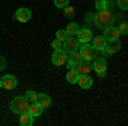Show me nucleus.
<instances>
[{"label": "nucleus", "instance_id": "nucleus-30", "mask_svg": "<svg viewBox=\"0 0 128 126\" xmlns=\"http://www.w3.org/2000/svg\"><path fill=\"white\" fill-rule=\"evenodd\" d=\"M0 89H2V80H0Z\"/></svg>", "mask_w": 128, "mask_h": 126}, {"label": "nucleus", "instance_id": "nucleus-11", "mask_svg": "<svg viewBox=\"0 0 128 126\" xmlns=\"http://www.w3.org/2000/svg\"><path fill=\"white\" fill-rule=\"evenodd\" d=\"M104 39L106 41H113V39H120V36H121V32H120L118 27H113V26H109V27H106L104 29Z\"/></svg>", "mask_w": 128, "mask_h": 126}, {"label": "nucleus", "instance_id": "nucleus-16", "mask_svg": "<svg viewBox=\"0 0 128 126\" xmlns=\"http://www.w3.org/2000/svg\"><path fill=\"white\" fill-rule=\"evenodd\" d=\"M36 102L40 104L43 109H46V107L51 106V97L48 94H38V99H36Z\"/></svg>", "mask_w": 128, "mask_h": 126}, {"label": "nucleus", "instance_id": "nucleus-19", "mask_svg": "<svg viewBox=\"0 0 128 126\" xmlns=\"http://www.w3.org/2000/svg\"><path fill=\"white\" fill-rule=\"evenodd\" d=\"M67 80H68V84H77V80H79V73H77L75 68H70L68 72H67Z\"/></svg>", "mask_w": 128, "mask_h": 126}, {"label": "nucleus", "instance_id": "nucleus-24", "mask_svg": "<svg viewBox=\"0 0 128 126\" xmlns=\"http://www.w3.org/2000/svg\"><path fill=\"white\" fill-rule=\"evenodd\" d=\"M53 3H55V7H58V9H65V7L68 5V0H53Z\"/></svg>", "mask_w": 128, "mask_h": 126}, {"label": "nucleus", "instance_id": "nucleus-29", "mask_svg": "<svg viewBox=\"0 0 128 126\" xmlns=\"http://www.w3.org/2000/svg\"><path fill=\"white\" fill-rule=\"evenodd\" d=\"M4 68H5V58L0 56V70H4Z\"/></svg>", "mask_w": 128, "mask_h": 126}, {"label": "nucleus", "instance_id": "nucleus-6", "mask_svg": "<svg viewBox=\"0 0 128 126\" xmlns=\"http://www.w3.org/2000/svg\"><path fill=\"white\" fill-rule=\"evenodd\" d=\"M79 46H80V41L75 36H68V38L62 43V49L67 51V53L68 51H74V49H79Z\"/></svg>", "mask_w": 128, "mask_h": 126}, {"label": "nucleus", "instance_id": "nucleus-28", "mask_svg": "<svg viewBox=\"0 0 128 126\" xmlns=\"http://www.w3.org/2000/svg\"><path fill=\"white\" fill-rule=\"evenodd\" d=\"M65 15H67V17H68V15H74V9H72L70 5L65 7Z\"/></svg>", "mask_w": 128, "mask_h": 126}, {"label": "nucleus", "instance_id": "nucleus-2", "mask_svg": "<svg viewBox=\"0 0 128 126\" xmlns=\"http://www.w3.org/2000/svg\"><path fill=\"white\" fill-rule=\"evenodd\" d=\"M113 14L109 12V10H102V12H99L98 15H96V19H94V22H96V26H98L99 29H106V27H109L111 24H113Z\"/></svg>", "mask_w": 128, "mask_h": 126}, {"label": "nucleus", "instance_id": "nucleus-25", "mask_svg": "<svg viewBox=\"0 0 128 126\" xmlns=\"http://www.w3.org/2000/svg\"><path fill=\"white\" fill-rule=\"evenodd\" d=\"M116 3H118V7L121 10H128V0H118Z\"/></svg>", "mask_w": 128, "mask_h": 126}, {"label": "nucleus", "instance_id": "nucleus-9", "mask_svg": "<svg viewBox=\"0 0 128 126\" xmlns=\"http://www.w3.org/2000/svg\"><path fill=\"white\" fill-rule=\"evenodd\" d=\"M120 48H121V43H120V39L106 41V46H104V49H102V53H104V55H113V53L120 51Z\"/></svg>", "mask_w": 128, "mask_h": 126}, {"label": "nucleus", "instance_id": "nucleus-26", "mask_svg": "<svg viewBox=\"0 0 128 126\" xmlns=\"http://www.w3.org/2000/svg\"><path fill=\"white\" fill-rule=\"evenodd\" d=\"M118 29H120V32H121V34H128V24H125V22H121Z\"/></svg>", "mask_w": 128, "mask_h": 126}, {"label": "nucleus", "instance_id": "nucleus-14", "mask_svg": "<svg viewBox=\"0 0 128 126\" xmlns=\"http://www.w3.org/2000/svg\"><path fill=\"white\" fill-rule=\"evenodd\" d=\"M77 39H79L80 43H89L90 39H92V32H90V29H80L79 32H77Z\"/></svg>", "mask_w": 128, "mask_h": 126}, {"label": "nucleus", "instance_id": "nucleus-18", "mask_svg": "<svg viewBox=\"0 0 128 126\" xmlns=\"http://www.w3.org/2000/svg\"><path fill=\"white\" fill-rule=\"evenodd\" d=\"M19 123H20L22 126H32V123H34V118L31 116L29 113H22V114H20Z\"/></svg>", "mask_w": 128, "mask_h": 126}, {"label": "nucleus", "instance_id": "nucleus-10", "mask_svg": "<svg viewBox=\"0 0 128 126\" xmlns=\"http://www.w3.org/2000/svg\"><path fill=\"white\" fill-rule=\"evenodd\" d=\"M0 80H2V87L7 89V90H12V89L17 87V78L14 75H4Z\"/></svg>", "mask_w": 128, "mask_h": 126}, {"label": "nucleus", "instance_id": "nucleus-17", "mask_svg": "<svg viewBox=\"0 0 128 126\" xmlns=\"http://www.w3.org/2000/svg\"><path fill=\"white\" fill-rule=\"evenodd\" d=\"M92 46L98 49V51H102L104 46H106V39H104V36H96V38H92Z\"/></svg>", "mask_w": 128, "mask_h": 126}, {"label": "nucleus", "instance_id": "nucleus-3", "mask_svg": "<svg viewBox=\"0 0 128 126\" xmlns=\"http://www.w3.org/2000/svg\"><path fill=\"white\" fill-rule=\"evenodd\" d=\"M80 55H82V58L84 60H94L98 58V49L94 48L92 44H89V43H80Z\"/></svg>", "mask_w": 128, "mask_h": 126}, {"label": "nucleus", "instance_id": "nucleus-12", "mask_svg": "<svg viewBox=\"0 0 128 126\" xmlns=\"http://www.w3.org/2000/svg\"><path fill=\"white\" fill-rule=\"evenodd\" d=\"M77 84H79V87H82V89H90L92 87V78H90L89 73H84V75H79Z\"/></svg>", "mask_w": 128, "mask_h": 126}, {"label": "nucleus", "instance_id": "nucleus-7", "mask_svg": "<svg viewBox=\"0 0 128 126\" xmlns=\"http://www.w3.org/2000/svg\"><path fill=\"white\" fill-rule=\"evenodd\" d=\"M75 70H77V73L79 75H84V73H90V70H92V60H80L79 63L75 65Z\"/></svg>", "mask_w": 128, "mask_h": 126}, {"label": "nucleus", "instance_id": "nucleus-15", "mask_svg": "<svg viewBox=\"0 0 128 126\" xmlns=\"http://www.w3.org/2000/svg\"><path fill=\"white\" fill-rule=\"evenodd\" d=\"M16 19L19 20V22H28L31 19V10L28 9H19L16 12Z\"/></svg>", "mask_w": 128, "mask_h": 126}, {"label": "nucleus", "instance_id": "nucleus-27", "mask_svg": "<svg viewBox=\"0 0 128 126\" xmlns=\"http://www.w3.org/2000/svg\"><path fill=\"white\" fill-rule=\"evenodd\" d=\"M51 48H53V51H55V49H62V41L55 39V41L51 43Z\"/></svg>", "mask_w": 128, "mask_h": 126}, {"label": "nucleus", "instance_id": "nucleus-13", "mask_svg": "<svg viewBox=\"0 0 128 126\" xmlns=\"http://www.w3.org/2000/svg\"><path fill=\"white\" fill-rule=\"evenodd\" d=\"M28 113H29L32 118H38V116L43 114V107L34 101V102H29V109H28Z\"/></svg>", "mask_w": 128, "mask_h": 126}, {"label": "nucleus", "instance_id": "nucleus-4", "mask_svg": "<svg viewBox=\"0 0 128 126\" xmlns=\"http://www.w3.org/2000/svg\"><path fill=\"white\" fill-rule=\"evenodd\" d=\"M92 68L96 70V73L99 77H104L106 75V68H108V61L104 58H101V56H98V58L92 60Z\"/></svg>", "mask_w": 128, "mask_h": 126}, {"label": "nucleus", "instance_id": "nucleus-23", "mask_svg": "<svg viewBox=\"0 0 128 126\" xmlns=\"http://www.w3.org/2000/svg\"><path fill=\"white\" fill-rule=\"evenodd\" d=\"M67 38H68V34H67V31H65V29H60L58 32H56V39H58V41H62V43H63Z\"/></svg>", "mask_w": 128, "mask_h": 126}, {"label": "nucleus", "instance_id": "nucleus-21", "mask_svg": "<svg viewBox=\"0 0 128 126\" xmlns=\"http://www.w3.org/2000/svg\"><path fill=\"white\" fill-rule=\"evenodd\" d=\"M109 3H111V0H98V2H96V10H98V12L108 10Z\"/></svg>", "mask_w": 128, "mask_h": 126}, {"label": "nucleus", "instance_id": "nucleus-1", "mask_svg": "<svg viewBox=\"0 0 128 126\" xmlns=\"http://www.w3.org/2000/svg\"><path fill=\"white\" fill-rule=\"evenodd\" d=\"M29 109V101L26 99V96H17L10 101V111L14 114H22V113H28Z\"/></svg>", "mask_w": 128, "mask_h": 126}, {"label": "nucleus", "instance_id": "nucleus-20", "mask_svg": "<svg viewBox=\"0 0 128 126\" xmlns=\"http://www.w3.org/2000/svg\"><path fill=\"white\" fill-rule=\"evenodd\" d=\"M67 34L68 36H77V32L80 31V27H79V24H75V22H70L68 26H67Z\"/></svg>", "mask_w": 128, "mask_h": 126}, {"label": "nucleus", "instance_id": "nucleus-22", "mask_svg": "<svg viewBox=\"0 0 128 126\" xmlns=\"http://www.w3.org/2000/svg\"><path fill=\"white\" fill-rule=\"evenodd\" d=\"M26 99H28L29 102H34V101L38 99V92H34V90H28V92H26Z\"/></svg>", "mask_w": 128, "mask_h": 126}, {"label": "nucleus", "instance_id": "nucleus-5", "mask_svg": "<svg viewBox=\"0 0 128 126\" xmlns=\"http://www.w3.org/2000/svg\"><path fill=\"white\" fill-rule=\"evenodd\" d=\"M51 63H53L55 67L65 65V63H67V51H63V49H55V51H53V56H51Z\"/></svg>", "mask_w": 128, "mask_h": 126}, {"label": "nucleus", "instance_id": "nucleus-8", "mask_svg": "<svg viewBox=\"0 0 128 126\" xmlns=\"http://www.w3.org/2000/svg\"><path fill=\"white\" fill-rule=\"evenodd\" d=\"M82 60V55H80V49H74V51H68L67 53V63H68V70L74 68L77 63Z\"/></svg>", "mask_w": 128, "mask_h": 126}]
</instances>
